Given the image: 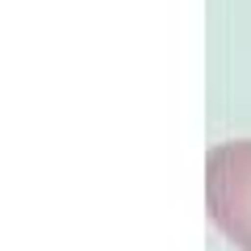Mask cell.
<instances>
[{
	"mask_svg": "<svg viewBox=\"0 0 251 251\" xmlns=\"http://www.w3.org/2000/svg\"><path fill=\"white\" fill-rule=\"evenodd\" d=\"M205 209L209 222L239 251H251V138L218 143L205 155Z\"/></svg>",
	"mask_w": 251,
	"mask_h": 251,
	"instance_id": "1",
	"label": "cell"
}]
</instances>
